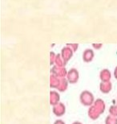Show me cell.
I'll list each match as a JSON object with an SVG mask.
<instances>
[{"instance_id": "cell-1", "label": "cell", "mask_w": 117, "mask_h": 124, "mask_svg": "<svg viewBox=\"0 0 117 124\" xmlns=\"http://www.w3.org/2000/svg\"><path fill=\"white\" fill-rule=\"evenodd\" d=\"M93 95L88 91H84L80 95V101L84 106H90L93 103Z\"/></svg>"}, {"instance_id": "cell-3", "label": "cell", "mask_w": 117, "mask_h": 124, "mask_svg": "<svg viewBox=\"0 0 117 124\" xmlns=\"http://www.w3.org/2000/svg\"><path fill=\"white\" fill-rule=\"evenodd\" d=\"M68 77L69 81H70L71 83H75L76 81H78V78H79L78 71L75 69H71V71L68 73Z\"/></svg>"}, {"instance_id": "cell-5", "label": "cell", "mask_w": 117, "mask_h": 124, "mask_svg": "<svg viewBox=\"0 0 117 124\" xmlns=\"http://www.w3.org/2000/svg\"><path fill=\"white\" fill-rule=\"evenodd\" d=\"M103 78L102 79V80L104 81V78H106V81H108L111 78V73H110V72L108 71V69H103L100 73V77H103Z\"/></svg>"}, {"instance_id": "cell-7", "label": "cell", "mask_w": 117, "mask_h": 124, "mask_svg": "<svg viewBox=\"0 0 117 124\" xmlns=\"http://www.w3.org/2000/svg\"><path fill=\"white\" fill-rule=\"evenodd\" d=\"M111 119H112V118H111V117L107 118L106 124H117V119H116V118H113V120H111Z\"/></svg>"}, {"instance_id": "cell-2", "label": "cell", "mask_w": 117, "mask_h": 124, "mask_svg": "<svg viewBox=\"0 0 117 124\" xmlns=\"http://www.w3.org/2000/svg\"><path fill=\"white\" fill-rule=\"evenodd\" d=\"M94 57V52L91 49H86L83 54V59L85 62H90L93 60Z\"/></svg>"}, {"instance_id": "cell-6", "label": "cell", "mask_w": 117, "mask_h": 124, "mask_svg": "<svg viewBox=\"0 0 117 124\" xmlns=\"http://www.w3.org/2000/svg\"><path fill=\"white\" fill-rule=\"evenodd\" d=\"M106 85L105 82H102V83H101V85H100L101 91H102V92H103V93H108V92H109V91L111 90V85H108V86H107V85Z\"/></svg>"}, {"instance_id": "cell-8", "label": "cell", "mask_w": 117, "mask_h": 124, "mask_svg": "<svg viewBox=\"0 0 117 124\" xmlns=\"http://www.w3.org/2000/svg\"><path fill=\"white\" fill-rule=\"evenodd\" d=\"M54 124H65V123H64L62 120H57V121H55V123Z\"/></svg>"}, {"instance_id": "cell-4", "label": "cell", "mask_w": 117, "mask_h": 124, "mask_svg": "<svg viewBox=\"0 0 117 124\" xmlns=\"http://www.w3.org/2000/svg\"><path fill=\"white\" fill-rule=\"evenodd\" d=\"M62 56H63V59L65 61H68L72 56V50L68 47L63 48V50H62Z\"/></svg>"}, {"instance_id": "cell-9", "label": "cell", "mask_w": 117, "mask_h": 124, "mask_svg": "<svg viewBox=\"0 0 117 124\" xmlns=\"http://www.w3.org/2000/svg\"><path fill=\"white\" fill-rule=\"evenodd\" d=\"M115 77H116V78L117 79V67L115 69Z\"/></svg>"}]
</instances>
